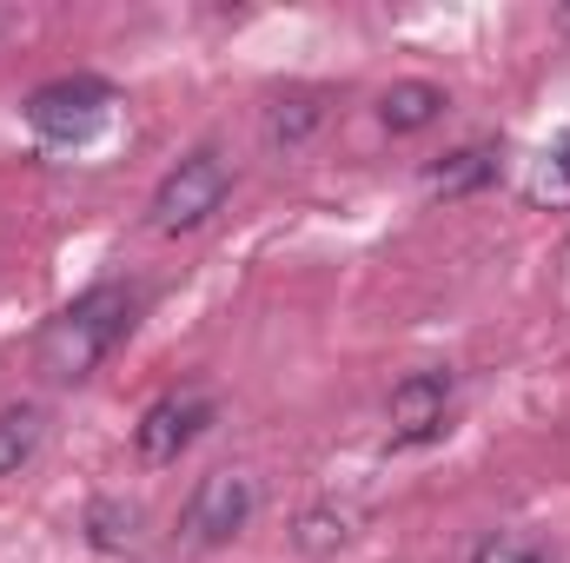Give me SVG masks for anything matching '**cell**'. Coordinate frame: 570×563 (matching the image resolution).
<instances>
[{"instance_id":"cell-6","label":"cell","mask_w":570,"mask_h":563,"mask_svg":"<svg viewBox=\"0 0 570 563\" xmlns=\"http://www.w3.org/2000/svg\"><path fill=\"white\" fill-rule=\"evenodd\" d=\"M219 418L213 412V398L206 392H166V398H153L140 412V424H134V457L140 464H153V471H166V464H179L199 437H206V424Z\"/></svg>"},{"instance_id":"cell-10","label":"cell","mask_w":570,"mask_h":563,"mask_svg":"<svg viewBox=\"0 0 570 563\" xmlns=\"http://www.w3.org/2000/svg\"><path fill=\"white\" fill-rule=\"evenodd\" d=\"M358 537V511H345V504H312L305 517H298V531H292V544L305 551V557H332V551H345Z\"/></svg>"},{"instance_id":"cell-1","label":"cell","mask_w":570,"mask_h":563,"mask_svg":"<svg viewBox=\"0 0 570 563\" xmlns=\"http://www.w3.org/2000/svg\"><path fill=\"white\" fill-rule=\"evenodd\" d=\"M134 318H140V292L120 279L94 285V292H80L67 312H53L47 318V332H40V372L47 378H60V385H80V378H94L100 365H107V352L134 332Z\"/></svg>"},{"instance_id":"cell-12","label":"cell","mask_w":570,"mask_h":563,"mask_svg":"<svg viewBox=\"0 0 570 563\" xmlns=\"http://www.w3.org/2000/svg\"><path fill=\"white\" fill-rule=\"evenodd\" d=\"M87 537H94L100 551H134V544H140V511H134L127 497H94V504H87Z\"/></svg>"},{"instance_id":"cell-8","label":"cell","mask_w":570,"mask_h":563,"mask_svg":"<svg viewBox=\"0 0 570 563\" xmlns=\"http://www.w3.org/2000/svg\"><path fill=\"white\" fill-rule=\"evenodd\" d=\"M438 113H444V87H431V80H399V87L379 93L385 134H425Z\"/></svg>"},{"instance_id":"cell-13","label":"cell","mask_w":570,"mask_h":563,"mask_svg":"<svg viewBox=\"0 0 570 563\" xmlns=\"http://www.w3.org/2000/svg\"><path fill=\"white\" fill-rule=\"evenodd\" d=\"M531 199H538V206H570V134L538 159V172H531Z\"/></svg>"},{"instance_id":"cell-9","label":"cell","mask_w":570,"mask_h":563,"mask_svg":"<svg viewBox=\"0 0 570 563\" xmlns=\"http://www.w3.org/2000/svg\"><path fill=\"white\" fill-rule=\"evenodd\" d=\"M40 437H47V412L40 405H7L0 412V477H20L40 457Z\"/></svg>"},{"instance_id":"cell-11","label":"cell","mask_w":570,"mask_h":563,"mask_svg":"<svg viewBox=\"0 0 570 563\" xmlns=\"http://www.w3.org/2000/svg\"><path fill=\"white\" fill-rule=\"evenodd\" d=\"M318 120H325V100L318 93H279L273 107H266V146H305L318 134Z\"/></svg>"},{"instance_id":"cell-5","label":"cell","mask_w":570,"mask_h":563,"mask_svg":"<svg viewBox=\"0 0 570 563\" xmlns=\"http://www.w3.org/2000/svg\"><path fill=\"white\" fill-rule=\"evenodd\" d=\"M451 405H458V378H451L444 365L399 378V385H392V405H385V444H392V451L438 444V437L451 431Z\"/></svg>"},{"instance_id":"cell-3","label":"cell","mask_w":570,"mask_h":563,"mask_svg":"<svg viewBox=\"0 0 570 563\" xmlns=\"http://www.w3.org/2000/svg\"><path fill=\"white\" fill-rule=\"evenodd\" d=\"M120 93L94 73H67V80H47L33 100H27V127L47 146H87L107 120H114Z\"/></svg>"},{"instance_id":"cell-2","label":"cell","mask_w":570,"mask_h":563,"mask_svg":"<svg viewBox=\"0 0 570 563\" xmlns=\"http://www.w3.org/2000/svg\"><path fill=\"white\" fill-rule=\"evenodd\" d=\"M226 192H233V166H226V152H219V146H193V152H186V159L153 186L146 226H153V233H166V239L199 233V226L226 206Z\"/></svg>"},{"instance_id":"cell-4","label":"cell","mask_w":570,"mask_h":563,"mask_svg":"<svg viewBox=\"0 0 570 563\" xmlns=\"http://www.w3.org/2000/svg\"><path fill=\"white\" fill-rule=\"evenodd\" d=\"M253 511H259V484H253L246 471H206V477L193 484L186 511H179V537H186L193 551H226V544L246 537Z\"/></svg>"},{"instance_id":"cell-14","label":"cell","mask_w":570,"mask_h":563,"mask_svg":"<svg viewBox=\"0 0 570 563\" xmlns=\"http://www.w3.org/2000/svg\"><path fill=\"white\" fill-rule=\"evenodd\" d=\"M471 563H544V551L531 544V537H511V531H498V537H484Z\"/></svg>"},{"instance_id":"cell-7","label":"cell","mask_w":570,"mask_h":563,"mask_svg":"<svg viewBox=\"0 0 570 563\" xmlns=\"http://www.w3.org/2000/svg\"><path fill=\"white\" fill-rule=\"evenodd\" d=\"M491 179H498V152H491V146H458V152H444L438 166H425L431 199H464V192H478V186H491Z\"/></svg>"}]
</instances>
